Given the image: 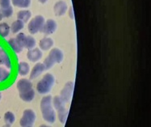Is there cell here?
Listing matches in <instances>:
<instances>
[{"label":"cell","instance_id":"d4e9b609","mask_svg":"<svg viewBox=\"0 0 151 127\" xmlns=\"http://www.w3.org/2000/svg\"><path fill=\"white\" fill-rule=\"evenodd\" d=\"M35 45H36V40H35L33 37L32 36L26 37V40H25L24 42L25 48H27L28 50H31V49H33Z\"/></svg>","mask_w":151,"mask_h":127},{"label":"cell","instance_id":"4fadbf2b","mask_svg":"<svg viewBox=\"0 0 151 127\" xmlns=\"http://www.w3.org/2000/svg\"><path fill=\"white\" fill-rule=\"evenodd\" d=\"M45 70V65L42 64V63H37V65H35L32 70L31 74H30V78L32 79H34L37 77H38L40 74H41V73Z\"/></svg>","mask_w":151,"mask_h":127},{"label":"cell","instance_id":"f1b7e54d","mask_svg":"<svg viewBox=\"0 0 151 127\" xmlns=\"http://www.w3.org/2000/svg\"><path fill=\"white\" fill-rule=\"evenodd\" d=\"M3 18V13L1 12V9H0V20H2Z\"/></svg>","mask_w":151,"mask_h":127},{"label":"cell","instance_id":"ac0fdd59","mask_svg":"<svg viewBox=\"0 0 151 127\" xmlns=\"http://www.w3.org/2000/svg\"><path fill=\"white\" fill-rule=\"evenodd\" d=\"M24 27V23L21 20H19V19H17L16 21L13 22L11 29H12V32L13 33H17L20 30H22Z\"/></svg>","mask_w":151,"mask_h":127},{"label":"cell","instance_id":"9c48e42d","mask_svg":"<svg viewBox=\"0 0 151 127\" xmlns=\"http://www.w3.org/2000/svg\"><path fill=\"white\" fill-rule=\"evenodd\" d=\"M17 88H18L19 92H24L26 91L30 90L32 88V84L30 81L26 79H21L18 81L17 83Z\"/></svg>","mask_w":151,"mask_h":127},{"label":"cell","instance_id":"4316f807","mask_svg":"<svg viewBox=\"0 0 151 127\" xmlns=\"http://www.w3.org/2000/svg\"><path fill=\"white\" fill-rule=\"evenodd\" d=\"M26 35L24 33H19V34L17 35V37H16V40L18 41V43L19 44V45L22 47V48H24V42L25 40H26Z\"/></svg>","mask_w":151,"mask_h":127},{"label":"cell","instance_id":"603a6c76","mask_svg":"<svg viewBox=\"0 0 151 127\" xmlns=\"http://www.w3.org/2000/svg\"><path fill=\"white\" fill-rule=\"evenodd\" d=\"M10 27L6 23L0 24V37H6L10 33Z\"/></svg>","mask_w":151,"mask_h":127},{"label":"cell","instance_id":"6da1fadb","mask_svg":"<svg viewBox=\"0 0 151 127\" xmlns=\"http://www.w3.org/2000/svg\"><path fill=\"white\" fill-rule=\"evenodd\" d=\"M40 110L44 120L52 124L56 121V113L54 109L52 108V99L51 96H46L43 97L40 102Z\"/></svg>","mask_w":151,"mask_h":127},{"label":"cell","instance_id":"ffe728a7","mask_svg":"<svg viewBox=\"0 0 151 127\" xmlns=\"http://www.w3.org/2000/svg\"><path fill=\"white\" fill-rule=\"evenodd\" d=\"M65 101L61 98V96H55L52 99V105H54L56 110L65 108Z\"/></svg>","mask_w":151,"mask_h":127},{"label":"cell","instance_id":"7a4b0ae2","mask_svg":"<svg viewBox=\"0 0 151 127\" xmlns=\"http://www.w3.org/2000/svg\"><path fill=\"white\" fill-rule=\"evenodd\" d=\"M55 84V78L52 74L48 73L40 79L37 85V90L40 94H47L52 90Z\"/></svg>","mask_w":151,"mask_h":127},{"label":"cell","instance_id":"83f0119b","mask_svg":"<svg viewBox=\"0 0 151 127\" xmlns=\"http://www.w3.org/2000/svg\"><path fill=\"white\" fill-rule=\"evenodd\" d=\"M70 18H71V19H74V14H73V9H72V8H71V9H70Z\"/></svg>","mask_w":151,"mask_h":127},{"label":"cell","instance_id":"44dd1931","mask_svg":"<svg viewBox=\"0 0 151 127\" xmlns=\"http://www.w3.org/2000/svg\"><path fill=\"white\" fill-rule=\"evenodd\" d=\"M16 121V117L12 112H6L4 114V121L7 126H11Z\"/></svg>","mask_w":151,"mask_h":127},{"label":"cell","instance_id":"30bf717a","mask_svg":"<svg viewBox=\"0 0 151 127\" xmlns=\"http://www.w3.org/2000/svg\"><path fill=\"white\" fill-rule=\"evenodd\" d=\"M53 10H54V12L57 16H63L67 11V4L64 1H58L54 5Z\"/></svg>","mask_w":151,"mask_h":127},{"label":"cell","instance_id":"8992f818","mask_svg":"<svg viewBox=\"0 0 151 127\" xmlns=\"http://www.w3.org/2000/svg\"><path fill=\"white\" fill-rule=\"evenodd\" d=\"M74 84L72 82H68L67 84H65V87H63V89L61 92V98H62L65 102H68L71 97L73 96L74 92Z\"/></svg>","mask_w":151,"mask_h":127},{"label":"cell","instance_id":"e0dca14e","mask_svg":"<svg viewBox=\"0 0 151 127\" xmlns=\"http://www.w3.org/2000/svg\"><path fill=\"white\" fill-rule=\"evenodd\" d=\"M8 45H10V47L12 48V50L16 53H20L23 50V48H22L20 45H19V44L18 43V41L16 40V38H12V39H10L8 40Z\"/></svg>","mask_w":151,"mask_h":127},{"label":"cell","instance_id":"cb8c5ba5","mask_svg":"<svg viewBox=\"0 0 151 127\" xmlns=\"http://www.w3.org/2000/svg\"><path fill=\"white\" fill-rule=\"evenodd\" d=\"M58 112L59 121H61L62 124H65L68 118V110H66L65 108H63V109L58 110Z\"/></svg>","mask_w":151,"mask_h":127},{"label":"cell","instance_id":"8fae6325","mask_svg":"<svg viewBox=\"0 0 151 127\" xmlns=\"http://www.w3.org/2000/svg\"><path fill=\"white\" fill-rule=\"evenodd\" d=\"M0 64L6 66L8 68L12 67V62L9 55L2 46H0Z\"/></svg>","mask_w":151,"mask_h":127},{"label":"cell","instance_id":"277c9868","mask_svg":"<svg viewBox=\"0 0 151 127\" xmlns=\"http://www.w3.org/2000/svg\"><path fill=\"white\" fill-rule=\"evenodd\" d=\"M44 24H45V19L42 16H37L34 17L28 24V31L32 34H36L38 32L42 30Z\"/></svg>","mask_w":151,"mask_h":127},{"label":"cell","instance_id":"9a60e30c","mask_svg":"<svg viewBox=\"0 0 151 127\" xmlns=\"http://www.w3.org/2000/svg\"><path fill=\"white\" fill-rule=\"evenodd\" d=\"M40 48L42 50H48L53 45V40L50 37H45L40 40Z\"/></svg>","mask_w":151,"mask_h":127},{"label":"cell","instance_id":"52a82bcc","mask_svg":"<svg viewBox=\"0 0 151 127\" xmlns=\"http://www.w3.org/2000/svg\"><path fill=\"white\" fill-rule=\"evenodd\" d=\"M0 9L3 17H10L12 16L13 8L11 6V0H0Z\"/></svg>","mask_w":151,"mask_h":127},{"label":"cell","instance_id":"3957f363","mask_svg":"<svg viewBox=\"0 0 151 127\" xmlns=\"http://www.w3.org/2000/svg\"><path fill=\"white\" fill-rule=\"evenodd\" d=\"M63 58H64V56H63L62 50H60L58 48L52 49L43 63L45 67V70L52 68L56 63H60L63 60Z\"/></svg>","mask_w":151,"mask_h":127},{"label":"cell","instance_id":"ba28073f","mask_svg":"<svg viewBox=\"0 0 151 127\" xmlns=\"http://www.w3.org/2000/svg\"><path fill=\"white\" fill-rule=\"evenodd\" d=\"M57 29V23L53 19H48L44 24L43 28L41 31L43 32L45 34H52Z\"/></svg>","mask_w":151,"mask_h":127},{"label":"cell","instance_id":"4dcf8cb0","mask_svg":"<svg viewBox=\"0 0 151 127\" xmlns=\"http://www.w3.org/2000/svg\"><path fill=\"white\" fill-rule=\"evenodd\" d=\"M1 98H2V94L0 92V100H1Z\"/></svg>","mask_w":151,"mask_h":127},{"label":"cell","instance_id":"d6986e66","mask_svg":"<svg viewBox=\"0 0 151 127\" xmlns=\"http://www.w3.org/2000/svg\"><path fill=\"white\" fill-rule=\"evenodd\" d=\"M32 13L29 12V11H27V10H24V11H20L19 12L18 15H17V18L19 20H21L24 23L25 22H28V19L31 18Z\"/></svg>","mask_w":151,"mask_h":127},{"label":"cell","instance_id":"2e32d148","mask_svg":"<svg viewBox=\"0 0 151 127\" xmlns=\"http://www.w3.org/2000/svg\"><path fill=\"white\" fill-rule=\"evenodd\" d=\"M30 71V67L27 62H19L18 65V73L21 76H25Z\"/></svg>","mask_w":151,"mask_h":127},{"label":"cell","instance_id":"7c38bea8","mask_svg":"<svg viewBox=\"0 0 151 127\" xmlns=\"http://www.w3.org/2000/svg\"><path fill=\"white\" fill-rule=\"evenodd\" d=\"M27 57L31 62H37L42 58V52L39 49H31L27 53Z\"/></svg>","mask_w":151,"mask_h":127},{"label":"cell","instance_id":"5bb4252c","mask_svg":"<svg viewBox=\"0 0 151 127\" xmlns=\"http://www.w3.org/2000/svg\"><path fill=\"white\" fill-rule=\"evenodd\" d=\"M19 97H20V99L23 100L25 102H30L35 97V92L32 88L30 90L26 91L24 92L19 93Z\"/></svg>","mask_w":151,"mask_h":127},{"label":"cell","instance_id":"5b68a950","mask_svg":"<svg viewBox=\"0 0 151 127\" xmlns=\"http://www.w3.org/2000/svg\"><path fill=\"white\" fill-rule=\"evenodd\" d=\"M36 121V113L32 109H26L23 113L19 124L21 126H32Z\"/></svg>","mask_w":151,"mask_h":127},{"label":"cell","instance_id":"7402d4cb","mask_svg":"<svg viewBox=\"0 0 151 127\" xmlns=\"http://www.w3.org/2000/svg\"><path fill=\"white\" fill-rule=\"evenodd\" d=\"M14 6L20 8H26L28 7L31 4V0H11Z\"/></svg>","mask_w":151,"mask_h":127},{"label":"cell","instance_id":"484cf974","mask_svg":"<svg viewBox=\"0 0 151 127\" xmlns=\"http://www.w3.org/2000/svg\"><path fill=\"white\" fill-rule=\"evenodd\" d=\"M10 77V72L7 71L6 69L0 67V83L4 82L8 79Z\"/></svg>","mask_w":151,"mask_h":127},{"label":"cell","instance_id":"f546056e","mask_svg":"<svg viewBox=\"0 0 151 127\" xmlns=\"http://www.w3.org/2000/svg\"><path fill=\"white\" fill-rule=\"evenodd\" d=\"M48 0H39V2L41 3H45Z\"/></svg>","mask_w":151,"mask_h":127}]
</instances>
